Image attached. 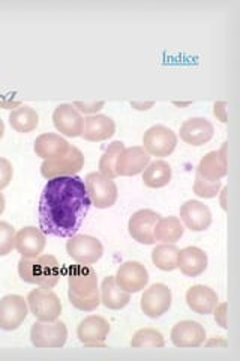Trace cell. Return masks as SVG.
Returning a JSON list of instances; mask_svg holds the SVG:
<instances>
[{
  "label": "cell",
  "instance_id": "cell-1",
  "mask_svg": "<svg viewBox=\"0 0 240 361\" xmlns=\"http://www.w3.org/2000/svg\"><path fill=\"white\" fill-rule=\"evenodd\" d=\"M84 180L78 176L49 179L39 199V229L57 238H72L90 209Z\"/></svg>",
  "mask_w": 240,
  "mask_h": 361
},
{
  "label": "cell",
  "instance_id": "cell-2",
  "mask_svg": "<svg viewBox=\"0 0 240 361\" xmlns=\"http://www.w3.org/2000/svg\"><path fill=\"white\" fill-rule=\"evenodd\" d=\"M68 277V298L82 312H94L101 304L98 288V276L90 265H68L65 269Z\"/></svg>",
  "mask_w": 240,
  "mask_h": 361
},
{
  "label": "cell",
  "instance_id": "cell-3",
  "mask_svg": "<svg viewBox=\"0 0 240 361\" xmlns=\"http://www.w3.org/2000/svg\"><path fill=\"white\" fill-rule=\"evenodd\" d=\"M18 274L23 281L42 288H54L61 280L62 269L59 261L51 255H39L38 257H21L18 262Z\"/></svg>",
  "mask_w": 240,
  "mask_h": 361
},
{
  "label": "cell",
  "instance_id": "cell-4",
  "mask_svg": "<svg viewBox=\"0 0 240 361\" xmlns=\"http://www.w3.org/2000/svg\"><path fill=\"white\" fill-rule=\"evenodd\" d=\"M27 306L30 313L35 316L38 321L53 322L59 319L62 313L61 298L56 295L51 288L38 286L29 292Z\"/></svg>",
  "mask_w": 240,
  "mask_h": 361
},
{
  "label": "cell",
  "instance_id": "cell-5",
  "mask_svg": "<svg viewBox=\"0 0 240 361\" xmlns=\"http://www.w3.org/2000/svg\"><path fill=\"white\" fill-rule=\"evenodd\" d=\"M84 184L94 207L99 209H106L111 208L114 203H116L119 191L113 179L104 176L99 172H92L86 176Z\"/></svg>",
  "mask_w": 240,
  "mask_h": 361
},
{
  "label": "cell",
  "instance_id": "cell-6",
  "mask_svg": "<svg viewBox=\"0 0 240 361\" xmlns=\"http://www.w3.org/2000/svg\"><path fill=\"white\" fill-rule=\"evenodd\" d=\"M68 329L62 321H38L30 329V342L38 349L62 348L66 343Z\"/></svg>",
  "mask_w": 240,
  "mask_h": 361
},
{
  "label": "cell",
  "instance_id": "cell-7",
  "mask_svg": "<svg viewBox=\"0 0 240 361\" xmlns=\"http://www.w3.org/2000/svg\"><path fill=\"white\" fill-rule=\"evenodd\" d=\"M66 252L77 264L94 265L104 255V245L95 236L74 235L66 243Z\"/></svg>",
  "mask_w": 240,
  "mask_h": 361
},
{
  "label": "cell",
  "instance_id": "cell-8",
  "mask_svg": "<svg viewBox=\"0 0 240 361\" xmlns=\"http://www.w3.org/2000/svg\"><path fill=\"white\" fill-rule=\"evenodd\" d=\"M84 166V155L75 146H70L63 157L54 158V160H45L41 166V175L45 179H51L57 176H74L82 171Z\"/></svg>",
  "mask_w": 240,
  "mask_h": 361
},
{
  "label": "cell",
  "instance_id": "cell-9",
  "mask_svg": "<svg viewBox=\"0 0 240 361\" xmlns=\"http://www.w3.org/2000/svg\"><path fill=\"white\" fill-rule=\"evenodd\" d=\"M177 135L165 126H153L143 135V148L151 157L164 158L176 149Z\"/></svg>",
  "mask_w": 240,
  "mask_h": 361
},
{
  "label": "cell",
  "instance_id": "cell-10",
  "mask_svg": "<svg viewBox=\"0 0 240 361\" xmlns=\"http://www.w3.org/2000/svg\"><path fill=\"white\" fill-rule=\"evenodd\" d=\"M110 322L99 314H90L77 326V337L86 348H106Z\"/></svg>",
  "mask_w": 240,
  "mask_h": 361
},
{
  "label": "cell",
  "instance_id": "cell-11",
  "mask_svg": "<svg viewBox=\"0 0 240 361\" xmlns=\"http://www.w3.org/2000/svg\"><path fill=\"white\" fill-rule=\"evenodd\" d=\"M171 301H173L171 289L164 283H155L143 292L140 307L147 318L156 319L170 310Z\"/></svg>",
  "mask_w": 240,
  "mask_h": 361
},
{
  "label": "cell",
  "instance_id": "cell-12",
  "mask_svg": "<svg viewBox=\"0 0 240 361\" xmlns=\"http://www.w3.org/2000/svg\"><path fill=\"white\" fill-rule=\"evenodd\" d=\"M29 313L27 300L21 295H6L0 300V330L14 331L26 321Z\"/></svg>",
  "mask_w": 240,
  "mask_h": 361
},
{
  "label": "cell",
  "instance_id": "cell-13",
  "mask_svg": "<svg viewBox=\"0 0 240 361\" xmlns=\"http://www.w3.org/2000/svg\"><path fill=\"white\" fill-rule=\"evenodd\" d=\"M159 219L161 216L153 209H140L134 212L128 221V232L132 240L144 245H153L156 243L153 232Z\"/></svg>",
  "mask_w": 240,
  "mask_h": 361
},
{
  "label": "cell",
  "instance_id": "cell-14",
  "mask_svg": "<svg viewBox=\"0 0 240 361\" xmlns=\"http://www.w3.org/2000/svg\"><path fill=\"white\" fill-rule=\"evenodd\" d=\"M114 280L119 288L128 293H137L143 290L149 283L147 268L137 261H128L119 267Z\"/></svg>",
  "mask_w": 240,
  "mask_h": 361
},
{
  "label": "cell",
  "instance_id": "cell-15",
  "mask_svg": "<svg viewBox=\"0 0 240 361\" xmlns=\"http://www.w3.org/2000/svg\"><path fill=\"white\" fill-rule=\"evenodd\" d=\"M53 123L56 130L66 137H80L83 134L84 119L72 104H61L53 111Z\"/></svg>",
  "mask_w": 240,
  "mask_h": 361
},
{
  "label": "cell",
  "instance_id": "cell-16",
  "mask_svg": "<svg viewBox=\"0 0 240 361\" xmlns=\"http://www.w3.org/2000/svg\"><path fill=\"white\" fill-rule=\"evenodd\" d=\"M180 221L192 232H203L212 224V212L200 200H188L180 207Z\"/></svg>",
  "mask_w": 240,
  "mask_h": 361
},
{
  "label": "cell",
  "instance_id": "cell-17",
  "mask_svg": "<svg viewBox=\"0 0 240 361\" xmlns=\"http://www.w3.org/2000/svg\"><path fill=\"white\" fill-rule=\"evenodd\" d=\"M171 342L176 348L188 349L198 348L206 341V330L200 322L196 321H180L171 330Z\"/></svg>",
  "mask_w": 240,
  "mask_h": 361
},
{
  "label": "cell",
  "instance_id": "cell-18",
  "mask_svg": "<svg viewBox=\"0 0 240 361\" xmlns=\"http://www.w3.org/2000/svg\"><path fill=\"white\" fill-rule=\"evenodd\" d=\"M151 163V155L146 152L143 146H131L125 148L118 158L116 173L118 176H135L144 172Z\"/></svg>",
  "mask_w": 240,
  "mask_h": 361
},
{
  "label": "cell",
  "instance_id": "cell-19",
  "mask_svg": "<svg viewBox=\"0 0 240 361\" xmlns=\"http://www.w3.org/2000/svg\"><path fill=\"white\" fill-rule=\"evenodd\" d=\"M45 244H47L45 233L41 229L33 228V226H26L15 235V250L21 257H38L44 252Z\"/></svg>",
  "mask_w": 240,
  "mask_h": 361
},
{
  "label": "cell",
  "instance_id": "cell-20",
  "mask_svg": "<svg viewBox=\"0 0 240 361\" xmlns=\"http://www.w3.org/2000/svg\"><path fill=\"white\" fill-rule=\"evenodd\" d=\"M180 139L191 146H203L212 140L215 128L204 118H189L180 126Z\"/></svg>",
  "mask_w": 240,
  "mask_h": 361
},
{
  "label": "cell",
  "instance_id": "cell-21",
  "mask_svg": "<svg viewBox=\"0 0 240 361\" xmlns=\"http://www.w3.org/2000/svg\"><path fill=\"white\" fill-rule=\"evenodd\" d=\"M209 259L204 250L198 247H185L179 252L177 268L182 271V274L188 277H198L206 269H208Z\"/></svg>",
  "mask_w": 240,
  "mask_h": 361
},
{
  "label": "cell",
  "instance_id": "cell-22",
  "mask_svg": "<svg viewBox=\"0 0 240 361\" xmlns=\"http://www.w3.org/2000/svg\"><path fill=\"white\" fill-rule=\"evenodd\" d=\"M187 304L194 313L210 314L218 304V295L209 286L196 285L187 292Z\"/></svg>",
  "mask_w": 240,
  "mask_h": 361
},
{
  "label": "cell",
  "instance_id": "cell-23",
  "mask_svg": "<svg viewBox=\"0 0 240 361\" xmlns=\"http://www.w3.org/2000/svg\"><path fill=\"white\" fill-rule=\"evenodd\" d=\"M116 133V123L106 115H90L84 119L83 139L87 142H102L113 137Z\"/></svg>",
  "mask_w": 240,
  "mask_h": 361
},
{
  "label": "cell",
  "instance_id": "cell-24",
  "mask_svg": "<svg viewBox=\"0 0 240 361\" xmlns=\"http://www.w3.org/2000/svg\"><path fill=\"white\" fill-rule=\"evenodd\" d=\"M70 143H68L61 134L56 133H44L35 140V154L41 157L42 160H54V158L63 157L70 151Z\"/></svg>",
  "mask_w": 240,
  "mask_h": 361
},
{
  "label": "cell",
  "instance_id": "cell-25",
  "mask_svg": "<svg viewBox=\"0 0 240 361\" xmlns=\"http://www.w3.org/2000/svg\"><path fill=\"white\" fill-rule=\"evenodd\" d=\"M228 169V161L222 158L218 151L206 154L197 166L196 176L209 180V183H218L225 175Z\"/></svg>",
  "mask_w": 240,
  "mask_h": 361
},
{
  "label": "cell",
  "instance_id": "cell-26",
  "mask_svg": "<svg viewBox=\"0 0 240 361\" xmlns=\"http://www.w3.org/2000/svg\"><path fill=\"white\" fill-rule=\"evenodd\" d=\"M101 293V304H104L107 309L111 310H120L128 306L131 301V293L125 292L122 288L118 286L114 276H108L102 280V285L99 289Z\"/></svg>",
  "mask_w": 240,
  "mask_h": 361
},
{
  "label": "cell",
  "instance_id": "cell-27",
  "mask_svg": "<svg viewBox=\"0 0 240 361\" xmlns=\"http://www.w3.org/2000/svg\"><path fill=\"white\" fill-rule=\"evenodd\" d=\"M185 226L182 224L179 217H161L155 226V241L164 244H175L184 236Z\"/></svg>",
  "mask_w": 240,
  "mask_h": 361
},
{
  "label": "cell",
  "instance_id": "cell-28",
  "mask_svg": "<svg viewBox=\"0 0 240 361\" xmlns=\"http://www.w3.org/2000/svg\"><path fill=\"white\" fill-rule=\"evenodd\" d=\"M9 123L17 133L26 134L35 130L39 123V115L29 106H18L9 113Z\"/></svg>",
  "mask_w": 240,
  "mask_h": 361
},
{
  "label": "cell",
  "instance_id": "cell-29",
  "mask_svg": "<svg viewBox=\"0 0 240 361\" xmlns=\"http://www.w3.org/2000/svg\"><path fill=\"white\" fill-rule=\"evenodd\" d=\"M171 180V166L164 160L149 163L143 172V183L149 188H163Z\"/></svg>",
  "mask_w": 240,
  "mask_h": 361
},
{
  "label": "cell",
  "instance_id": "cell-30",
  "mask_svg": "<svg viewBox=\"0 0 240 361\" xmlns=\"http://www.w3.org/2000/svg\"><path fill=\"white\" fill-rule=\"evenodd\" d=\"M179 248L175 244H159L152 252V262L161 271H175L177 268Z\"/></svg>",
  "mask_w": 240,
  "mask_h": 361
},
{
  "label": "cell",
  "instance_id": "cell-31",
  "mask_svg": "<svg viewBox=\"0 0 240 361\" xmlns=\"http://www.w3.org/2000/svg\"><path fill=\"white\" fill-rule=\"evenodd\" d=\"M125 149L123 142H113L111 145H108V148L104 151V154L101 155L99 160V173H102L104 176L114 179L118 178L116 173V163L118 158L122 154V151Z\"/></svg>",
  "mask_w": 240,
  "mask_h": 361
},
{
  "label": "cell",
  "instance_id": "cell-32",
  "mask_svg": "<svg viewBox=\"0 0 240 361\" xmlns=\"http://www.w3.org/2000/svg\"><path fill=\"white\" fill-rule=\"evenodd\" d=\"M132 348H164L165 341L164 336L155 329H141L135 331V334L131 338Z\"/></svg>",
  "mask_w": 240,
  "mask_h": 361
},
{
  "label": "cell",
  "instance_id": "cell-33",
  "mask_svg": "<svg viewBox=\"0 0 240 361\" xmlns=\"http://www.w3.org/2000/svg\"><path fill=\"white\" fill-rule=\"evenodd\" d=\"M15 229L6 221H0V257L8 256L15 248Z\"/></svg>",
  "mask_w": 240,
  "mask_h": 361
},
{
  "label": "cell",
  "instance_id": "cell-34",
  "mask_svg": "<svg viewBox=\"0 0 240 361\" xmlns=\"http://www.w3.org/2000/svg\"><path fill=\"white\" fill-rule=\"evenodd\" d=\"M221 187H222L221 180H218V183H209V180L196 176V183H194V193L203 199H213L218 196Z\"/></svg>",
  "mask_w": 240,
  "mask_h": 361
},
{
  "label": "cell",
  "instance_id": "cell-35",
  "mask_svg": "<svg viewBox=\"0 0 240 361\" xmlns=\"http://www.w3.org/2000/svg\"><path fill=\"white\" fill-rule=\"evenodd\" d=\"M14 175V167L11 164L9 160L6 158L0 157V190H4L5 187L9 185L11 180H13Z\"/></svg>",
  "mask_w": 240,
  "mask_h": 361
},
{
  "label": "cell",
  "instance_id": "cell-36",
  "mask_svg": "<svg viewBox=\"0 0 240 361\" xmlns=\"http://www.w3.org/2000/svg\"><path fill=\"white\" fill-rule=\"evenodd\" d=\"M78 111L86 113V115H92V113L99 111L102 107L106 106L104 101H94V103H82V101H75L72 104Z\"/></svg>",
  "mask_w": 240,
  "mask_h": 361
},
{
  "label": "cell",
  "instance_id": "cell-37",
  "mask_svg": "<svg viewBox=\"0 0 240 361\" xmlns=\"http://www.w3.org/2000/svg\"><path fill=\"white\" fill-rule=\"evenodd\" d=\"M215 313V321L218 324L221 329H227V302H221V304H216V307L213 309Z\"/></svg>",
  "mask_w": 240,
  "mask_h": 361
},
{
  "label": "cell",
  "instance_id": "cell-38",
  "mask_svg": "<svg viewBox=\"0 0 240 361\" xmlns=\"http://www.w3.org/2000/svg\"><path fill=\"white\" fill-rule=\"evenodd\" d=\"M227 106L228 104L225 103V101H218V103L213 104V115L222 123L227 122Z\"/></svg>",
  "mask_w": 240,
  "mask_h": 361
},
{
  "label": "cell",
  "instance_id": "cell-39",
  "mask_svg": "<svg viewBox=\"0 0 240 361\" xmlns=\"http://www.w3.org/2000/svg\"><path fill=\"white\" fill-rule=\"evenodd\" d=\"M212 345L225 348L227 346V341H225V338H222V337H218V338H212V341H209L208 343H206V346H212Z\"/></svg>",
  "mask_w": 240,
  "mask_h": 361
},
{
  "label": "cell",
  "instance_id": "cell-40",
  "mask_svg": "<svg viewBox=\"0 0 240 361\" xmlns=\"http://www.w3.org/2000/svg\"><path fill=\"white\" fill-rule=\"evenodd\" d=\"M227 191H228V188L227 187H222L221 190H220V200H221V207H222V209L224 211H227V202H225V196H227Z\"/></svg>",
  "mask_w": 240,
  "mask_h": 361
},
{
  "label": "cell",
  "instance_id": "cell-41",
  "mask_svg": "<svg viewBox=\"0 0 240 361\" xmlns=\"http://www.w3.org/2000/svg\"><path fill=\"white\" fill-rule=\"evenodd\" d=\"M132 104V107H135V109H139V110H147V109H151V107H153V103L151 101V103H131Z\"/></svg>",
  "mask_w": 240,
  "mask_h": 361
},
{
  "label": "cell",
  "instance_id": "cell-42",
  "mask_svg": "<svg viewBox=\"0 0 240 361\" xmlns=\"http://www.w3.org/2000/svg\"><path fill=\"white\" fill-rule=\"evenodd\" d=\"M5 205H6V203H5V197H4L2 193H0V216H2L4 211H5Z\"/></svg>",
  "mask_w": 240,
  "mask_h": 361
},
{
  "label": "cell",
  "instance_id": "cell-43",
  "mask_svg": "<svg viewBox=\"0 0 240 361\" xmlns=\"http://www.w3.org/2000/svg\"><path fill=\"white\" fill-rule=\"evenodd\" d=\"M4 134H5V123H4L2 118H0V139L4 137Z\"/></svg>",
  "mask_w": 240,
  "mask_h": 361
},
{
  "label": "cell",
  "instance_id": "cell-44",
  "mask_svg": "<svg viewBox=\"0 0 240 361\" xmlns=\"http://www.w3.org/2000/svg\"><path fill=\"white\" fill-rule=\"evenodd\" d=\"M175 106H180V107H187V106H191V103L188 101V103H179V101H173Z\"/></svg>",
  "mask_w": 240,
  "mask_h": 361
}]
</instances>
